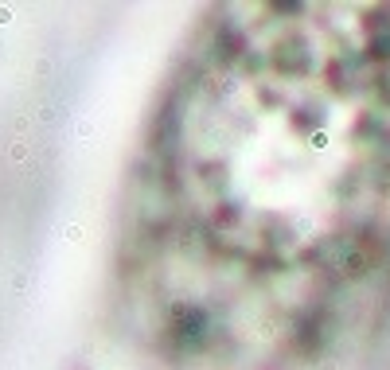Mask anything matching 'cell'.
<instances>
[{
    "label": "cell",
    "instance_id": "1",
    "mask_svg": "<svg viewBox=\"0 0 390 370\" xmlns=\"http://www.w3.org/2000/svg\"><path fill=\"white\" fill-rule=\"evenodd\" d=\"M117 296L168 370H328L390 308V4H215L129 164Z\"/></svg>",
    "mask_w": 390,
    "mask_h": 370
}]
</instances>
